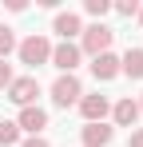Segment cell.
Masks as SVG:
<instances>
[{
  "label": "cell",
  "instance_id": "ffe728a7",
  "mask_svg": "<svg viewBox=\"0 0 143 147\" xmlns=\"http://www.w3.org/2000/svg\"><path fill=\"white\" fill-rule=\"evenodd\" d=\"M135 103H139V111H143V96H139V99H135Z\"/></svg>",
  "mask_w": 143,
  "mask_h": 147
},
{
  "label": "cell",
  "instance_id": "277c9868",
  "mask_svg": "<svg viewBox=\"0 0 143 147\" xmlns=\"http://www.w3.org/2000/svg\"><path fill=\"white\" fill-rule=\"evenodd\" d=\"M4 92H8V99H12L16 107H32L36 96H40V80H36V76H16Z\"/></svg>",
  "mask_w": 143,
  "mask_h": 147
},
{
  "label": "cell",
  "instance_id": "2e32d148",
  "mask_svg": "<svg viewBox=\"0 0 143 147\" xmlns=\"http://www.w3.org/2000/svg\"><path fill=\"white\" fill-rule=\"evenodd\" d=\"M111 8H115L119 16H139V0H115Z\"/></svg>",
  "mask_w": 143,
  "mask_h": 147
},
{
  "label": "cell",
  "instance_id": "44dd1931",
  "mask_svg": "<svg viewBox=\"0 0 143 147\" xmlns=\"http://www.w3.org/2000/svg\"><path fill=\"white\" fill-rule=\"evenodd\" d=\"M139 24H143V4H139Z\"/></svg>",
  "mask_w": 143,
  "mask_h": 147
},
{
  "label": "cell",
  "instance_id": "6da1fadb",
  "mask_svg": "<svg viewBox=\"0 0 143 147\" xmlns=\"http://www.w3.org/2000/svg\"><path fill=\"white\" fill-rule=\"evenodd\" d=\"M16 56H20V64H28V68H44L48 60H52V40L40 36V32H32L28 40L16 44Z\"/></svg>",
  "mask_w": 143,
  "mask_h": 147
},
{
  "label": "cell",
  "instance_id": "8992f818",
  "mask_svg": "<svg viewBox=\"0 0 143 147\" xmlns=\"http://www.w3.org/2000/svg\"><path fill=\"white\" fill-rule=\"evenodd\" d=\"M76 107H80V115H84L88 123H103L107 115H111V103H107V96H99V92H95V96H84Z\"/></svg>",
  "mask_w": 143,
  "mask_h": 147
},
{
  "label": "cell",
  "instance_id": "52a82bcc",
  "mask_svg": "<svg viewBox=\"0 0 143 147\" xmlns=\"http://www.w3.org/2000/svg\"><path fill=\"white\" fill-rule=\"evenodd\" d=\"M16 127L20 131H28V135H40L48 127V111L40 107V103H32V107H20V115H16Z\"/></svg>",
  "mask_w": 143,
  "mask_h": 147
},
{
  "label": "cell",
  "instance_id": "3957f363",
  "mask_svg": "<svg viewBox=\"0 0 143 147\" xmlns=\"http://www.w3.org/2000/svg\"><path fill=\"white\" fill-rule=\"evenodd\" d=\"M80 60H84V52H80V44H72V40H60V44H52V68H60V76H76V68H80Z\"/></svg>",
  "mask_w": 143,
  "mask_h": 147
},
{
  "label": "cell",
  "instance_id": "d6986e66",
  "mask_svg": "<svg viewBox=\"0 0 143 147\" xmlns=\"http://www.w3.org/2000/svg\"><path fill=\"white\" fill-rule=\"evenodd\" d=\"M127 147H143V127H135V131L127 135Z\"/></svg>",
  "mask_w": 143,
  "mask_h": 147
},
{
  "label": "cell",
  "instance_id": "7c38bea8",
  "mask_svg": "<svg viewBox=\"0 0 143 147\" xmlns=\"http://www.w3.org/2000/svg\"><path fill=\"white\" fill-rule=\"evenodd\" d=\"M119 72H123V76H131V80H143V48H127V52H123Z\"/></svg>",
  "mask_w": 143,
  "mask_h": 147
},
{
  "label": "cell",
  "instance_id": "9a60e30c",
  "mask_svg": "<svg viewBox=\"0 0 143 147\" xmlns=\"http://www.w3.org/2000/svg\"><path fill=\"white\" fill-rule=\"evenodd\" d=\"M16 52V36H12V28H0V60H8Z\"/></svg>",
  "mask_w": 143,
  "mask_h": 147
},
{
  "label": "cell",
  "instance_id": "4fadbf2b",
  "mask_svg": "<svg viewBox=\"0 0 143 147\" xmlns=\"http://www.w3.org/2000/svg\"><path fill=\"white\" fill-rule=\"evenodd\" d=\"M20 143V127L16 119H0V147H16Z\"/></svg>",
  "mask_w": 143,
  "mask_h": 147
},
{
  "label": "cell",
  "instance_id": "ba28073f",
  "mask_svg": "<svg viewBox=\"0 0 143 147\" xmlns=\"http://www.w3.org/2000/svg\"><path fill=\"white\" fill-rule=\"evenodd\" d=\"M52 32H56L60 40H72V44H76V36L84 32V24H80V16H76V12H56V20H52Z\"/></svg>",
  "mask_w": 143,
  "mask_h": 147
},
{
  "label": "cell",
  "instance_id": "9c48e42d",
  "mask_svg": "<svg viewBox=\"0 0 143 147\" xmlns=\"http://www.w3.org/2000/svg\"><path fill=\"white\" fill-rule=\"evenodd\" d=\"M111 135H115V127H107V123H84V131H80L84 147H107Z\"/></svg>",
  "mask_w": 143,
  "mask_h": 147
},
{
  "label": "cell",
  "instance_id": "30bf717a",
  "mask_svg": "<svg viewBox=\"0 0 143 147\" xmlns=\"http://www.w3.org/2000/svg\"><path fill=\"white\" fill-rule=\"evenodd\" d=\"M92 76L99 80V84L115 80V76H119V56H115V52H103V56H95V60H92Z\"/></svg>",
  "mask_w": 143,
  "mask_h": 147
},
{
  "label": "cell",
  "instance_id": "5bb4252c",
  "mask_svg": "<svg viewBox=\"0 0 143 147\" xmlns=\"http://www.w3.org/2000/svg\"><path fill=\"white\" fill-rule=\"evenodd\" d=\"M84 12L95 16V24H103V16L111 12V0H84Z\"/></svg>",
  "mask_w": 143,
  "mask_h": 147
},
{
  "label": "cell",
  "instance_id": "8fae6325",
  "mask_svg": "<svg viewBox=\"0 0 143 147\" xmlns=\"http://www.w3.org/2000/svg\"><path fill=\"white\" fill-rule=\"evenodd\" d=\"M111 119H115V127H135V119H139V103L127 96L119 99V103H111Z\"/></svg>",
  "mask_w": 143,
  "mask_h": 147
},
{
  "label": "cell",
  "instance_id": "e0dca14e",
  "mask_svg": "<svg viewBox=\"0 0 143 147\" xmlns=\"http://www.w3.org/2000/svg\"><path fill=\"white\" fill-rule=\"evenodd\" d=\"M12 80H16V76H12V68H8V64H4V60H0V88H8V84H12Z\"/></svg>",
  "mask_w": 143,
  "mask_h": 147
},
{
  "label": "cell",
  "instance_id": "7a4b0ae2",
  "mask_svg": "<svg viewBox=\"0 0 143 147\" xmlns=\"http://www.w3.org/2000/svg\"><path fill=\"white\" fill-rule=\"evenodd\" d=\"M111 40H115V32L107 24H88L84 32H80V52L84 56H103V52H111Z\"/></svg>",
  "mask_w": 143,
  "mask_h": 147
},
{
  "label": "cell",
  "instance_id": "5b68a950",
  "mask_svg": "<svg viewBox=\"0 0 143 147\" xmlns=\"http://www.w3.org/2000/svg\"><path fill=\"white\" fill-rule=\"evenodd\" d=\"M80 99H84L80 76H60V80L52 84V103H56V107H72V103H80Z\"/></svg>",
  "mask_w": 143,
  "mask_h": 147
},
{
  "label": "cell",
  "instance_id": "ac0fdd59",
  "mask_svg": "<svg viewBox=\"0 0 143 147\" xmlns=\"http://www.w3.org/2000/svg\"><path fill=\"white\" fill-rule=\"evenodd\" d=\"M20 147H52V143H48L44 135H28V139H24V143H20Z\"/></svg>",
  "mask_w": 143,
  "mask_h": 147
}]
</instances>
